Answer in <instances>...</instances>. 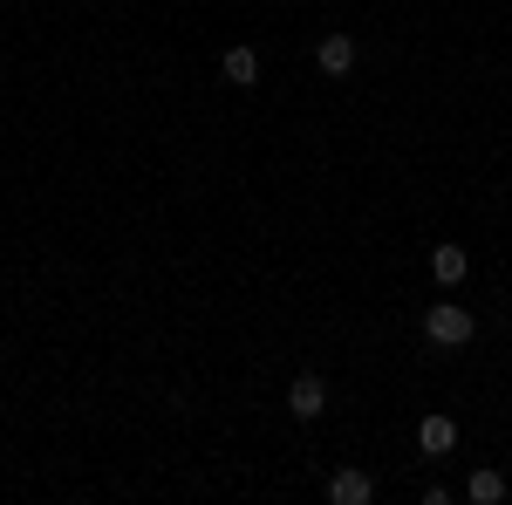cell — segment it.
Returning a JSON list of instances; mask_svg holds the SVG:
<instances>
[{
	"instance_id": "6da1fadb",
	"label": "cell",
	"mask_w": 512,
	"mask_h": 505,
	"mask_svg": "<svg viewBox=\"0 0 512 505\" xmlns=\"http://www.w3.org/2000/svg\"><path fill=\"white\" fill-rule=\"evenodd\" d=\"M424 335H431L437 349H465V342L478 335V321H472L465 308H458V301H437V308L424 314Z\"/></svg>"
},
{
	"instance_id": "7a4b0ae2",
	"label": "cell",
	"mask_w": 512,
	"mask_h": 505,
	"mask_svg": "<svg viewBox=\"0 0 512 505\" xmlns=\"http://www.w3.org/2000/svg\"><path fill=\"white\" fill-rule=\"evenodd\" d=\"M287 410H294L301 424H315L321 410H328V383H321V376H294V383H287Z\"/></svg>"
},
{
	"instance_id": "3957f363",
	"label": "cell",
	"mask_w": 512,
	"mask_h": 505,
	"mask_svg": "<svg viewBox=\"0 0 512 505\" xmlns=\"http://www.w3.org/2000/svg\"><path fill=\"white\" fill-rule=\"evenodd\" d=\"M328 499L335 505H369L376 499V478H369V471H335V478H328Z\"/></svg>"
},
{
	"instance_id": "277c9868",
	"label": "cell",
	"mask_w": 512,
	"mask_h": 505,
	"mask_svg": "<svg viewBox=\"0 0 512 505\" xmlns=\"http://www.w3.org/2000/svg\"><path fill=\"white\" fill-rule=\"evenodd\" d=\"M219 76L233 82V89H253V82H260V55L239 41V48H226V55H219Z\"/></svg>"
},
{
	"instance_id": "5b68a950",
	"label": "cell",
	"mask_w": 512,
	"mask_h": 505,
	"mask_svg": "<svg viewBox=\"0 0 512 505\" xmlns=\"http://www.w3.org/2000/svg\"><path fill=\"white\" fill-rule=\"evenodd\" d=\"M315 69H321V76H349V69H355V41L349 35H328L315 48Z\"/></svg>"
},
{
	"instance_id": "8992f818",
	"label": "cell",
	"mask_w": 512,
	"mask_h": 505,
	"mask_svg": "<svg viewBox=\"0 0 512 505\" xmlns=\"http://www.w3.org/2000/svg\"><path fill=\"white\" fill-rule=\"evenodd\" d=\"M431 273L444 280V287H458V280L472 273V253H465V246H437V253H431Z\"/></svg>"
},
{
	"instance_id": "52a82bcc",
	"label": "cell",
	"mask_w": 512,
	"mask_h": 505,
	"mask_svg": "<svg viewBox=\"0 0 512 505\" xmlns=\"http://www.w3.org/2000/svg\"><path fill=\"white\" fill-rule=\"evenodd\" d=\"M417 444H424L431 458H444V451L458 444V424H451V417H424V430H417Z\"/></svg>"
},
{
	"instance_id": "ba28073f",
	"label": "cell",
	"mask_w": 512,
	"mask_h": 505,
	"mask_svg": "<svg viewBox=\"0 0 512 505\" xmlns=\"http://www.w3.org/2000/svg\"><path fill=\"white\" fill-rule=\"evenodd\" d=\"M465 492H472L478 505H499V499H506V478H499V471H472V485H465Z\"/></svg>"
}]
</instances>
